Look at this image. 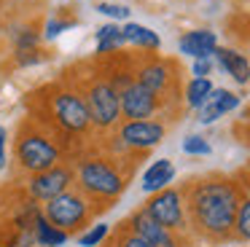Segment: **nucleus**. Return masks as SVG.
Here are the masks:
<instances>
[{
	"mask_svg": "<svg viewBox=\"0 0 250 247\" xmlns=\"http://www.w3.org/2000/svg\"><path fill=\"white\" fill-rule=\"evenodd\" d=\"M180 193L186 202L188 223L196 234L210 242L234 239V218L242 202L237 177L231 180L226 175H210L202 180H188Z\"/></svg>",
	"mask_w": 250,
	"mask_h": 247,
	"instance_id": "obj_1",
	"label": "nucleus"
},
{
	"mask_svg": "<svg viewBox=\"0 0 250 247\" xmlns=\"http://www.w3.org/2000/svg\"><path fill=\"white\" fill-rule=\"evenodd\" d=\"M76 185L83 196L97 202H113L124 193L126 177L119 172V166L103 156H89L76 164Z\"/></svg>",
	"mask_w": 250,
	"mask_h": 247,
	"instance_id": "obj_2",
	"label": "nucleus"
},
{
	"mask_svg": "<svg viewBox=\"0 0 250 247\" xmlns=\"http://www.w3.org/2000/svg\"><path fill=\"white\" fill-rule=\"evenodd\" d=\"M14 153H17V161L27 175H38V172H46L51 166L62 164V153L60 145L43 134L38 126L33 124H24L17 132V143H14Z\"/></svg>",
	"mask_w": 250,
	"mask_h": 247,
	"instance_id": "obj_3",
	"label": "nucleus"
},
{
	"mask_svg": "<svg viewBox=\"0 0 250 247\" xmlns=\"http://www.w3.org/2000/svg\"><path fill=\"white\" fill-rule=\"evenodd\" d=\"M43 218L49 220L51 226H57L60 231L73 234V231L83 228V226L94 218L92 199L83 196L81 191L67 188L65 193H60V196L49 199V202L43 204Z\"/></svg>",
	"mask_w": 250,
	"mask_h": 247,
	"instance_id": "obj_4",
	"label": "nucleus"
},
{
	"mask_svg": "<svg viewBox=\"0 0 250 247\" xmlns=\"http://www.w3.org/2000/svg\"><path fill=\"white\" fill-rule=\"evenodd\" d=\"M51 116L60 132L67 134H86L92 129V118H89V107L78 91L73 89H57L51 94Z\"/></svg>",
	"mask_w": 250,
	"mask_h": 247,
	"instance_id": "obj_5",
	"label": "nucleus"
},
{
	"mask_svg": "<svg viewBox=\"0 0 250 247\" xmlns=\"http://www.w3.org/2000/svg\"><path fill=\"white\" fill-rule=\"evenodd\" d=\"M86 107H89V118L92 126L97 129H113L121 118V100L119 91L113 89V83L105 78H97L92 86L86 89Z\"/></svg>",
	"mask_w": 250,
	"mask_h": 247,
	"instance_id": "obj_6",
	"label": "nucleus"
},
{
	"mask_svg": "<svg viewBox=\"0 0 250 247\" xmlns=\"http://www.w3.org/2000/svg\"><path fill=\"white\" fill-rule=\"evenodd\" d=\"M148 215L156 220L159 226H164L167 231H183L188 226V215H186V202L183 193L178 188H164V191H156L151 199H148L146 207Z\"/></svg>",
	"mask_w": 250,
	"mask_h": 247,
	"instance_id": "obj_7",
	"label": "nucleus"
},
{
	"mask_svg": "<svg viewBox=\"0 0 250 247\" xmlns=\"http://www.w3.org/2000/svg\"><path fill=\"white\" fill-rule=\"evenodd\" d=\"M73 183H76V169L62 161V164L51 166V169H46V172L30 175L27 177V193H30V199L46 204L49 199L65 193L67 188H73Z\"/></svg>",
	"mask_w": 250,
	"mask_h": 247,
	"instance_id": "obj_8",
	"label": "nucleus"
},
{
	"mask_svg": "<svg viewBox=\"0 0 250 247\" xmlns=\"http://www.w3.org/2000/svg\"><path fill=\"white\" fill-rule=\"evenodd\" d=\"M167 129L162 121L143 118V121H124L119 126V143L132 150H151L164 140Z\"/></svg>",
	"mask_w": 250,
	"mask_h": 247,
	"instance_id": "obj_9",
	"label": "nucleus"
},
{
	"mask_svg": "<svg viewBox=\"0 0 250 247\" xmlns=\"http://www.w3.org/2000/svg\"><path fill=\"white\" fill-rule=\"evenodd\" d=\"M121 100V116L126 121H143V118H151L159 107V97L153 91H148L143 83H129L124 91H119Z\"/></svg>",
	"mask_w": 250,
	"mask_h": 247,
	"instance_id": "obj_10",
	"label": "nucleus"
},
{
	"mask_svg": "<svg viewBox=\"0 0 250 247\" xmlns=\"http://www.w3.org/2000/svg\"><path fill=\"white\" fill-rule=\"evenodd\" d=\"M126 228L135 231L137 236H143L151 247H180L172 231H167L164 226H159L146 209H135V212L129 215V220H126Z\"/></svg>",
	"mask_w": 250,
	"mask_h": 247,
	"instance_id": "obj_11",
	"label": "nucleus"
},
{
	"mask_svg": "<svg viewBox=\"0 0 250 247\" xmlns=\"http://www.w3.org/2000/svg\"><path fill=\"white\" fill-rule=\"evenodd\" d=\"M237 105H239L237 94H231V91H226V89H212L210 100L199 107V121L202 124H212V121H218L221 116L231 113Z\"/></svg>",
	"mask_w": 250,
	"mask_h": 247,
	"instance_id": "obj_12",
	"label": "nucleus"
},
{
	"mask_svg": "<svg viewBox=\"0 0 250 247\" xmlns=\"http://www.w3.org/2000/svg\"><path fill=\"white\" fill-rule=\"evenodd\" d=\"M178 46H180V54H188L194 59H210V54L218 48V41H215V32L210 30H194V32H186Z\"/></svg>",
	"mask_w": 250,
	"mask_h": 247,
	"instance_id": "obj_13",
	"label": "nucleus"
},
{
	"mask_svg": "<svg viewBox=\"0 0 250 247\" xmlns=\"http://www.w3.org/2000/svg\"><path fill=\"white\" fill-rule=\"evenodd\" d=\"M175 180V164L169 159H156L143 175V191L146 193H156L169 188V183Z\"/></svg>",
	"mask_w": 250,
	"mask_h": 247,
	"instance_id": "obj_14",
	"label": "nucleus"
},
{
	"mask_svg": "<svg viewBox=\"0 0 250 247\" xmlns=\"http://www.w3.org/2000/svg\"><path fill=\"white\" fill-rule=\"evenodd\" d=\"M212 54H215L218 64H221L237 83H248L250 81V62L239 51H231V48H215Z\"/></svg>",
	"mask_w": 250,
	"mask_h": 247,
	"instance_id": "obj_15",
	"label": "nucleus"
},
{
	"mask_svg": "<svg viewBox=\"0 0 250 247\" xmlns=\"http://www.w3.org/2000/svg\"><path fill=\"white\" fill-rule=\"evenodd\" d=\"M137 83H143L148 91H153V94H162L164 89H167V81H169V67H167V62H148V64H143L140 70H137Z\"/></svg>",
	"mask_w": 250,
	"mask_h": 247,
	"instance_id": "obj_16",
	"label": "nucleus"
},
{
	"mask_svg": "<svg viewBox=\"0 0 250 247\" xmlns=\"http://www.w3.org/2000/svg\"><path fill=\"white\" fill-rule=\"evenodd\" d=\"M33 236H35V245L38 247H62L67 242V234L60 231L57 226H51L49 220L43 218V212H41L33 223Z\"/></svg>",
	"mask_w": 250,
	"mask_h": 247,
	"instance_id": "obj_17",
	"label": "nucleus"
},
{
	"mask_svg": "<svg viewBox=\"0 0 250 247\" xmlns=\"http://www.w3.org/2000/svg\"><path fill=\"white\" fill-rule=\"evenodd\" d=\"M121 35H124V43H135V46L151 48V51H156V48L162 46L156 32L143 27V24H135V21H126V24L121 27Z\"/></svg>",
	"mask_w": 250,
	"mask_h": 247,
	"instance_id": "obj_18",
	"label": "nucleus"
},
{
	"mask_svg": "<svg viewBox=\"0 0 250 247\" xmlns=\"http://www.w3.org/2000/svg\"><path fill=\"white\" fill-rule=\"evenodd\" d=\"M212 94V81L210 78H191V83L186 86V102L188 107H196L199 110Z\"/></svg>",
	"mask_w": 250,
	"mask_h": 247,
	"instance_id": "obj_19",
	"label": "nucleus"
},
{
	"mask_svg": "<svg viewBox=\"0 0 250 247\" xmlns=\"http://www.w3.org/2000/svg\"><path fill=\"white\" fill-rule=\"evenodd\" d=\"M124 46V35H121V27L116 24H105L97 30V54H108L113 48Z\"/></svg>",
	"mask_w": 250,
	"mask_h": 247,
	"instance_id": "obj_20",
	"label": "nucleus"
},
{
	"mask_svg": "<svg viewBox=\"0 0 250 247\" xmlns=\"http://www.w3.org/2000/svg\"><path fill=\"white\" fill-rule=\"evenodd\" d=\"M234 239L239 242H250V199L242 196L237 209V218H234Z\"/></svg>",
	"mask_w": 250,
	"mask_h": 247,
	"instance_id": "obj_21",
	"label": "nucleus"
},
{
	"mask_svg": "<svg viewBox=\"0 0 250 247\" xmlns=\"http://www.w3.org/2000/svg\"><path fill=\"white\" fill-rule=\"evenodd\" d=\"M108 231H110L108 223H94L92 228H86L81 236H78V245H81V247H97L100 242L108 236Z\"/></svg>",
	"mask_w": 250,
	"mask_h": 247,
	"instance_id": "obj_22",
	"label": "nucleus"
},
{
	"mask_svg": "<svg viewBox=\"0 0 250 247\" xmlns=\"http://www.w3.org/2000/svg\"><path fill=\"white\" fill-rule=\"evenodd\" d=\"M113 247H151L143 236H137L135 231L126 228V223H121V228L113 236Z\"/></svg>",
	"mask_w": 250,
	"mask_h": 247,
	"instance_id": "obj_23",
	"label": "nucleus"
},
{
	"mask_svg": "<svg viewBox=\"0 0 250 247\" xmlns=\"http://www.w3.org/2000/svg\"><path fill=\"white\" fill-rule=\"evenodd\" d=\"M183 150H186V153H191V156H207V153H212L210 143H207L205 137H199V134H188V137L183 140Z\"/></svg>",
	"mask_w": 250,
	"mask_h": 247,
	"instance_id": "obj_24",
	"label": "nucleus"
},
{
	"mask_svg": "<svg viewBox=\"0 0 250 247\" xmlns=\"http://www.w3.org/2000/svg\"><path fill=\"white\" fill-rule=\"evenodd\" d=\"M38 41H41V35L35 30H22L17 38H14V43H17L19 51H30V48H35V46H38Z\"/></svg>",
	"mask_w": 250,
	"mask_h": 247,
	"instance_id": "obj_25",
	"label": "nucleus"
},
{
	"mask_svg": "<svg viewBox=\"0 0 250 247\" xmlns=\"http://www.w3.org/2000/svg\"><path fill=\"white\" fill-rule=\"evenodd\" d=\"M97 11L103 16H110V19H129V8L126 5H116V3H100Z\"/></svg>",
	"mask_w": 250,
	"mask_h": 247,
	"instance_id": "obj_26",
	"label": "nucleus"
},
{
	"mask_svg": "<svg viewBox=\"0 0 250 247\" xmlns=\"http://www.w3.org/2000/svg\"><path fill=\"white\" fill-rule=\"evenodd\" d=\"M73 21H62V19H49L46 21V38H57L60 32H65Z\"/></svg>",
	"mask_w": 250,
	"mask_h": 247,
	"instance_id": "obj_27",
	"label": "nucleus"
},
{
	"mask_svg": "<svg viewBox=\"0 0 250 247\" xmlns=\"http://www.w3.org/2000/svg\"><path fill=\"white\" fill-rule=\"evenodd\" d=\"M191 73H194L196 78H207V75L212 73V62H210V59H194V67H191Z\"/></svg>",
	"mask_w": 250,
	"mask_h": 247,
	"instance_id": "obj_28",
	"label": "nucleus"
},
{
	"mask_svg": "<svg viewBox=\"0 0 250 247\" xmlns=\"http://www.w3.org/2000/svg\"><path fill=\"white\" fill-rule=\"evenodd\" d=\"M41 59H43V51H38V48L19 51V64H33V62H41Z\"/></svg>",
	"mask_w": 250,
	"mask_h": 247,
	"instance_id": "obj_29",
	"label": "nucleus"
},
{
	"mask_svg": "<svg viewBox=\"0 0 250 247\" xmlns=\"http://www.w3.org/2000/svg\"><path fill=\"white\" fill-rule=\"evenodd\" d=\"M237 183H239V191H242V196L250 199V172H239V175H237Z\"/></svg>",
	"mask_w": 250,
	"mask_h": 247,
	"instance_id": "obj_30",
	"label": "nucleus"
},
{
	"mask_svg": "<svg viewBox=\"0 0 250 247\" xmlns=\"http://www.w3.org/2000/svg\"><path fill=\"white\" fill-rule=\"evenodd\" d=\"M0 169H6V129L0 126Z\"/></svg>",
	"mask_w": 250,
	"mask_h": 247,
	"instance_id": "obj_31",
	"label": "nucleus"
},
{
	"mask_svg": "<svg viewBox=\"0 0 250 247\" xmlns=\"http://www.w3.org/2000/svg\"><path fill=\"white\" fill-rule=\"evenodd\" d=\"M0 247H3V245H0Z\"/></svg>",
	"mask_w": 250,
	"mask_h": 247,
	"instance_id": "obj_32",
	"label": "nucleus"
},
{
	"mask_svg": "<svg viewBox=\"0 0 250 247\" xmlns=\"http://www.w3.org/2000/svg\"><path fill=\"white\" fill-rule=\"evenodd\" d=\"M248 172H250V169H248Z\"/></svg>",
	"mask_w": 250,
	"mask_h": 247,
	"instance_id": "obj_33",
	"label": "nucleus"
}]
</instances>
